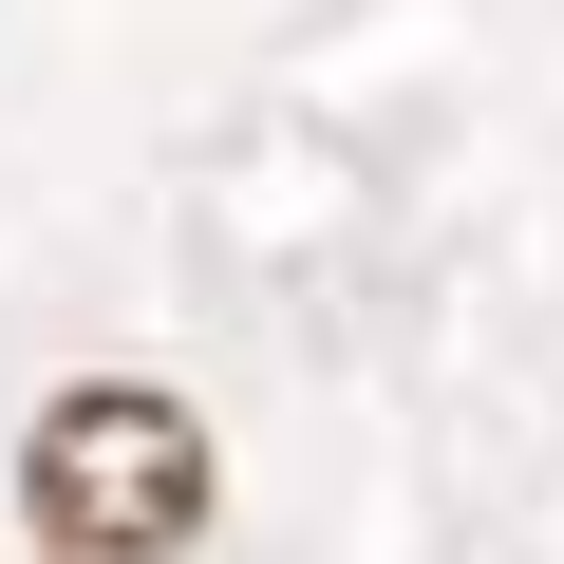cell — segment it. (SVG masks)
I'll return each mask as SVG.
<instances>
[{"instance_id":"6da1fadb","label":"cell","mask_w":564,"mask_h":564,"mask_svg":"<svg viewBox=\"0 0 564 564\" xmlns=\"http://www.w3.org/2000/svg\"><path fill=\"white\" fill-rule=\"evenodd\" d=\"M20 508H39L57 564H170V545H207L226 452H207L188 395H151V377H76V395L20 433Z\"/></svg>"}]
</instances>
